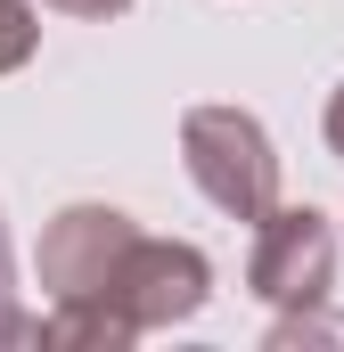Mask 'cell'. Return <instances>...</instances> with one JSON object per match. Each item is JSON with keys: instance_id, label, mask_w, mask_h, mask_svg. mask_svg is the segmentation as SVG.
<instances>
[{"instance_id": "2", "label": "cell", "mask_w": 344, "mask_h": 352, "mask_svg": "<svg viewBox=\"0 0 344 352\" xmlns=\"http://www.w3.org/2000/svg\"><path fill=\"white\" fill-rule=\"evenodd\" d=\"M180 164L205 188V205H222L246 230L279 205V148L246 107H189L180 115Z\"/></svg>"}, {"instance_id": "6", "label": "cell", "mask_w": 344, "mask_h": 352, "mask_svg": "<svg viewBox=\"0 0 344 352\" xmlns=\"http://www.w3.org/2000/svg\"><path fill=\"white\" fill-rule=\"evenodd\" d=\"M262 344H270V352H287V344H344V328L320 311V303H312V311H279Z\"/></svg>"}, {"instance_id": "4", "label": "cell", "mask_w": 344, "mask_h": 352, "mask_svg": "<svg viewBox=\"0 0 344 352\" xmlns=\"http://www.w3.org/2000/svg\"><path fill=\"white\" fill-rule=\"evenodd\" d=\"M33 50H41V16H33V0H0V74H17Z\"/></svg>"}, {"instance_id": "5", "label": "cell", "mask_w": 344, "mask_h": 352, "mask_svg": "<svg viewBox=\"0 0 344 352\" xmlns=\"http://www.w3.org/2000/svg\"><path fill=\"white\" fill-rule=\"evenodd\" d=\"M41 336V320H25V303H17V263H8V221H0V352L8 344H33Z\"/></svg>"}, {"instance_id": "3", "label": "cell", "mask_w": 344, "mask_h": 352, "mask_svg": "<svg viewBox=\"0 0 344 352\" xmlns=\"http://www.w3.org/2000/svg\"><path fill=\"white\" fill-rule=\"evenodd\" d=\"M246 287L270 311H312L336 287V221L320 205H270L255 221V254H246Z\"/></svg>"}, {"instance_id": "1", "label": "cell", "mask_w": 344, "mask_h": 352, "mask_svg": "<svg viewBox=\"0 0 344 352\" xmlns=\"http://www.w3.org/2000/svg\"><path fill=\"white\" fill-rule=\"evenodd\" d=\"M131 238H140V221L123 213V205H66V213H50V230H41V295H50V320H41V344L58 336V328H74L90 320L98 303H107V287H115V270L131 254Z\"/></svg>"}, {"instance_id": "7", "label": "cell", "mask_w": 344, "mask_h": 352, "mask_svg": "<svg viewBox=\"0 0 344 352\" xmlns=\"http://www.w3.org/2000/svg\"><path fill=\"white\" fill-rule=\"evenodd\" d=\"M41 8H58V16H83V25H107V16H123L131 0H41Z\"/></svg>"}, {"instance_id": "8", "label": "cell", "mask_w": 344, "mask_h": 352, "mask_svg": "<svg viewBox=\"0 0 344 352\" xmlns=\"http://www.w3.org/2000/svg\"><path fill=\"white\" fill-rule=\"evenodd\" d=\"M328 148L344 156V82H336V98H328Z\"/></svg>"}]
</instances>
